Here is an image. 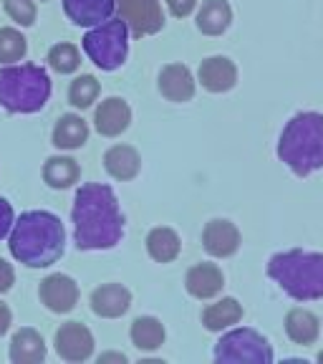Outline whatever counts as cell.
Here are the masks:
<instances>
[{"label": "cell", "instance_id": "obj_1", "mask_svg": "<svg viewBox=\"0 0 323 364\" xmlns=\"http://www.w3.org/2000/svg\"><path fill=\"white\" fill-rule=\"evenodd\" d=\"M74 238L79 250H109L124 235V215L114 190L102 182H89L76 190Z\"/></svg>", "mask_w": 323, "mask_h": 364}, {"label": "cell", "instance_id": "obj_2", "mask_svg": "<svg viewBox=\"0 0 323 364\" xmlns=\"http://www.w3.org/2000/svg\"><path fill=\"white\" fill-rule=\"evenodd\" d=\"M8 248L18 263L28 268H48L66 250V228L48 210L21 213L8 233Z\"/></svg>", "mask_w": 323, "mask_h": 364}, {"label": "cell", "instance_id": "obj_3", "mask_svg": "<svg viewBox=\"0 0 323 364\" xmlns=\"http://www.w3.org/2000/svg\"><path fill=\"white\" fill-rule=\"evenodd\" d=\"M278 157L298 177L323 170V114L298 112L290 117L280 134Z\"/></svg>", "mask_w": 323, "mask_h": 364}, {"label": "cell", "instance_id": "obj_4", "mask_svg": "<svg viewBox=\"0 0 323 364\" xmlns=\"http://www.w3.org/2000/svg\"><path fill=\"white\" fill-rule=\"evenodd\" d=\"M268 276L295 301L323 299V253L301 248L275 253L268 261Z\"/></svg>", "mask_w": 323, "mask_h": 364}, {"label": "cell", "instance_id": "obj_5", "mask_svg": "<svg viewBox=\"0 0 323 364\" xmlns=\"http://www.w3.org/2000/svg\"><path fill=\"white\" fill-rule=\"evenodd\" d=\"M51 99V76L38 63L0 68V107L11 114H35Z\"/></svg>", "mask_w": 323, "mask_h": 364}, {"label": "cell", "instance_id": "obj_6", "mask_svg": "<svg viewBox=\"0 0 323 364\" xmlns=\"http://www.w3.org/2000/svg\"><path fill=\"white\" fill-rule=\"evenodd\" d=\"M81 48L97 68L116 71L129 56V28L121 18H109L81 38Z\"/></svg>", "mask_w": 323, "mask_h": 364}, {"label": "cell", "instance_id": "obj_7", "mask_svg": "<svg viewBox=\"0 0 323 364\" xmlns=\"http://www.w3.org/2000/svg\"><path fill=\"white\" fill-rule=\"evenodd\" d=\"M215 362L273 364V347L256 329H233L215 344Z\"/></svg>", "mask_w": 323, "mask_h": 364}, {"label": "cell", "instance_id": "obj_8", "mask_svg": "<svg viewBox=\"0 0 323 364\" xmlns=\"http://www.w3.org/2000/svg\"><path fill=\"white\" fill-rule=\"evenodd\" d=\"M119 18L126 23L129 36L134 38H147L165 28V13H162V0H114Z\"/></svg>", "mask_w": 323, "mask_h": 364}, {"label": "cell", "instance_id": "obj_9", "mask_svg": "<svg viewBox=\"0 0 323 364\" xmlns=\"http://www.w3.org/2000/svg\"><path fill=\"white\" fill-rule=\"evenodd\" d=\"M53 347L63 362H86L94 354V334L81 321H66L53 334Z\"/></svg>", "mask_w": 323, "mask_h": 364}, {"label": "cell", "instance_id": "obj_10", "mask_svg": "<svg viewBox=\"0 0 323 364\" xmlns=\"http://www.w3.org/2000/svg\"><path fill=\"white\" fill-rule=\"evenodd\" d=\"M38 299L48 311L71 314L79 304V284L66 273H51L40 281Z\"/></svg>", "mask_w": 323, "mask_h": 364}, {"label": "cell", "instance_id": "obj_11", "mask_svg": "<svg viewBox=\"0 0 323 364\" xmlns=\"http://www.w3.org/2000/svg\"><path fill=\"white\" fill-rule=\"evenodd\" d=\"M197 81L210 94H225L238 84V66H235L233 58L227 56H210L199 63Z\"/></svg>", "mask_w": 323, "mask_h": 364}, {"label": "cell", "instance_id": "obj_12", "mask_svg": "<svg viewBox=\"0 0 323 364\" xmlns=\"http://www.w3.org/2000/svg\"><path fill=\"white\" fill-rule=\"evenodd\" d=\"M202 245L212 258H230L240 248V230L235 223L225 218H215L204 225L202 230Z\"/></svg>", "mask_w": 323, "mask_h": 364}, {"label": "cell", "instance_id": "obj_13", "mask_svg": "<svg viewBox=\"0 0 323 364\" xmlns=\"http://www.w3.org/2000/svg\"><path fill=\"white\" fill-rule=\"evenodd\" d=\"M131 124V107L121 97H109L94 109V127L102 136H119Z\"/></svg>", "mask_w": 323, "mask_h": 364}, {"label": "cell", "instance_id": "obj_14", "mask_svg": "<svg viewBox=\"0 0 323 364\" xmlns=\"http://www.w3.org/2000/svg\"><path fill=\"white\" fill-rule=\"evenodd\" d=\"M159 94L167 99V102L185 104L195 97V76L185 63H167L162 71H159Z\"/></svg>", "mask_w": 323, "mask_h": 364}, {"label": "cell", "instance_id": "obj_15", "mask_svg": "<svg viewBox=\"0 0 323 364\" xmlns=\"http://www.w3.org/2000/svg\"><path fill=\"white\" fill-rule=\"evenodd\" d=\"M131 291L121 284H104L91 291V311L102 318H119L129 311Z\"/></svg>", "mask_w": 323, "mask_h": 364}, {"label": "cell", "instance_id": "obj_16", "mask_svg": "<svg viewBox=\"0 0 323 364\" xmlns=\"http://www.w3.org/2000/svg\"><path fill=\"white\" fill-rule=\"evenodd\" d=\"M114 11H116L114 0H63V13L81 28H94L99 23L109 21Z\"/></svg>", "mask_w": 323, "mask_h": 364}, {"label": "cell", "instance_id": "obj_17", "mask_svg": "<svg viewBox=\"0 0 323 364\" xmlns=\"http://www.w3.org/2000/svg\"><path fill=\"white\" fill-rule=\"evenodd\" d=\"M225 286V276H222L220 266L215 263H197L187 271L185 276V289L190 296L204 301V299H215Z\"/></svg>", "mask_w": 323, "mask_h": 364}, {"label": "cell", "instance_id": "obj_18", "mask_svg": "<svg viewBox=\"0 0 323 364\" xmlns=\"http://www.w3.org/2000/svg\"><path fill=\"white\" fill-rule=\"evenodd\" d=\"M8 357L13 364H40L45 359V341L31 326H23L11 336Z\"/></svg>", "mask_w": 323, "mask_h": 364}, {"label": "cell", "instance_id": "obj_19", "mask_svg": "<svg viewBox=\"0 0 323 364\" xmlns=\"http://www.w3.org/2000/svg\"><path fill=\"white\" fill-rule=\"evenodd\" d=\"M104 167H106V172L114 180L126 182L139 175V170H142V157H139V152H136L131 144H114V147H109L106 154H104Z\"/></svg>", "mask_w": 323, "mask_h": 364}, {"label": "cell", "instance_id": "obj_20", "mask_svg": "<svg viewBox=\"0 0 323 364\" xmlns=\"http://www.w3.org/2000/svg\"><path fill=\"white\" fill-rule=\"evenodd\" d=\"M51 142L56 149H79L89 142V124L81 114H63L61 119L53 124Z\"/></svg>", "mask_w": 323, "mask_h": 364}, {"label": "cell", "instance_id": "obj_21", "mask_svg": "<svg viewBox=\"0 0 323 364\" xmlns=\"http://www.w3.org/2000/svg\"><path fill=\"white\" fill-rule=\"evenodd\" d=\"M197 31L204 36H222L233 23V8L227 0H204L197 11Z\"/></svg>", "mask_w": 323, "mask_h": 364}, {"label": "cell", "instance_id": "obj_22", "mask_svg": "<svg viewBox=\"0 0 323 364\" xmlns=\"http://www.w3.org/2000/svg\"><path fill=\"white\" fill-rule=\"evenodd\" d=\"M81 180V167L74 157L53 154L43 165V182L53 190H68Z\"/></svg>", "mask_w": 323, "mask_h": 364}, {"label": "cell", "instance_id": "obj_23", "mask_svg": "<svg viewBox=\"0 0 323 364\" xmlns=\"http://www.w3.org/2000/svg\"><path fill=\"white\" fill-rule=\"evenodd\" d=\"M129 336H131V344H134L139 352H154V349H159L165 344L167 331H165V324H162L157 316H136L134 321H131Z\"/></svg>", "mask_w": 323, "mask_h": 364}, {"label": "cell", "instance_id": "obj_24", "mask_svg": "<svg viewBox=\"0 0 323 364\" xmlns=\"http://www.w3.org/2000/svg\"><path fill=\"white\" fill-rule=\"evenodd\" d=\"M285 334L290 336V341L295 344H313L321 334V321L313 311L308 309H290L285 316Z\"/></svg>", "mask_w": 323, "mask_h": 364}, {"label": "cell", "instance_id": "obj_25", "mask_svg": "<svg viewBox=\"0 0 323 364\" xmlns=\"http://www.w3.org/2000/svg\"><path fill=\"white\" fill-rule=\"evenodd\" d=\"M243 318V306L238 304V299L233 296H225L217 304H210V306L202 311V324L207 331H222L230 329L233 324H238Z\"/></svg>", "mask_w": 323, "mask_h": 364}, {"label": "cell", "instance_id": "obj_26", "mask_svg": "<svg viewBox=\"0 0 323 364\" xmlns=\"http://www.w3.org/2000/svg\"><path fill=\"white\" fill-rule=\"evenodd\" d=\"M182 250L180 235L167 225H159L154 230H149L147 235V253L152 256V261L157 263H172Z\"/></svg>", "mask_w": 323, "mask_h": 364}, {"label": "cell", "instance_id": "obj_27", "mask_svg": "<svg viewBox=\"0 0 323 364\" xmlns=\"http://www.w3.org/2000/svg\"><path fill=\"white\" fill-rule=\"evenodd\" d=\"M99 94H102V84H99L97 76L81 74L71 81V86H68V104H71L74 109H79V112H84V109L94 107Z\"/></svg>", "mask_w": 323, "mask_h": 364}, {"label": "cell", "instance_id": "obj_28", "mask_svg": "<svg viewBox=\"0 0 323 364\" xmlns=\"http://www.w3.org/2000/svg\"><path fill=\"white\" fill-rule=\"evenodd\" d=\"M26 56H28V38L11 26L0 28V66L21 63Z\"/></svg>", "mask_w": 323, "mask_h": 364}, {"label": "cell", "instance_id": "obj_29", "mask_svg": "<svg viewBox=\"0 0 323 364\" xmlns=\"http://www.w3.org/2000/svg\"><path fill=\"white\" fill-rule=\"evenodd\" d=\"M48 66L61 76H68V74H76L81 66V51L79 46L68 43V41H61V43L51 46V51H48Z\"/></svg>", "mask_w": 323, "mask_h": 364}, {"label": "cell", "instance_id": "obj_30", "mask_svg": "<svg viewBox=\"0 0 323 364\" xmlns=\"http://www.w3.org/2000/svg\"><path fill=\"white\" fill-rule=\"evenodd\" d=\"M3 11L8 13L16 26L21 28H31L38 18V6H35V0H3Z\"/></svg>", "mask_w": 323, "mask_h": 364}, {"label": "cell", "instance_id": "obj_31", "mask_svg": "<svg viewBox=\"0 0 323 364\" xmlns=\"http://www.w3.org/2000/svg\"><path fill=\"white\" fill-rule=\"evenodd\" d=\"M13 223H16V213H13V205L6 198H0V240L8 238Z\"/></svg>", "mask_w": 323, "mask_h": 364}, {"label": "cell", "instance_id": "obj_32", "mask_svg": "<svg viewBox=\"0 0 323 364\" xmlns=\"http://www.w3.org/2000/svg\"><path fill=\"white\" fill-rule=\"evenodd\" d=\"M167 8L175 18H187L192 16V11L197 8V0H165Z\"/></svg>", "mask_w": 323, "mask_h": 364}, {"label": "cell", "instance_id": "obj_33", "mask_svg": "<svg viewBox=\"0 0 323 364\" xmlns=\"http://www.w3.org/2000/svg\"><path fill=\"white\" fill-rule=\"evenodd\" d=\"M13 284H16V268L6 258H0V294H8Z\"/></svg>", "mask_w": 323, "mask_h": 364}, {"label": "cell", "instance_id": "obj_34", "mask_svg": "<svg viewBox=\"0 0 323 364\" xmlns=\"http://www.w3.org/2000/svg\"><path fill=\"white\" fill-rule=\"evenodd\" d=\"M13 324V311L6 301H0V336H6Z\"/></svg>", "mask_w": 323, "mask_h": 364}, {"label": "cell", "instance_id": "obj_35", "mask_svg": "<svg viewBox=\"0 0 323 364\" xmlns=\"http://www.w3.org/2000/svg\"><path fill=\"white\" fill-rule=\"evenodd\" d=\"M109 362H116V364H126V354L121 352H106L99 357V364H109Z\"/></svg>", "mask_w": 323, "mask_h": 364}, {"label": "cell", "instance_id": "obj_36", "mask_svg": "<svg viewBox=\"0 0 323 364\" xmlns=\"http://www.w3.org/2000/svg\"><path fill=\"white\" fill-rule=\"evenodd\" d=\"M318 362H321V364H323V352H321V354H318Z\"/></svg>", "mask_w": 323, "mask_h": 364}, {"label": "cell", "instance_id": "obj_37", "mask_svg": "<svg viewBox=\"0 0 323 364\" xmlns=\"http://www.w3.org/2000/svg\"><path fill=\"white\" fill-rule=\"evenodd\" d=\"M40 3H48V0H40Z\"/></svg>", "mask_w": 323, "mask_h": 364}]
</instances>
